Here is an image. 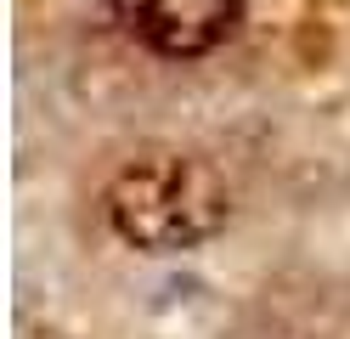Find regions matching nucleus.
I'll return each mask as SVG.
<instances>
[{
	"instance_id": "nucleus-1",
	"label": "nucleus",
	"mask_w": 350,
	"mask_h": 339,
	"mask_svg": "<svg viewBox=\"0 0 350 339\" xmlns=\"http://www.w3.org/2000/svg\"><path fill=\"white\" fill-rule=\"evenodd\" d=\"M232 215V192L215 164L192 153H147L107 181V226L147 255H175L215 238Z\"/></svg>"
},
{
	"instance_id": "nucleus-2",
	"label": "nucleus",
	"mask_w": 350,
	"mask_h": 339,
	"mask_svg": "<svg viewBox=\"0 0 350 339\" xmlns=\"http://www.w3.org/2000/svg\"><path fill=\"white\" fill-rule=\"evenodd\" d=\"M107 6L147 51L181 62L209 57L243 17V0H107Z\"/></svg>"
}]
</instances>
